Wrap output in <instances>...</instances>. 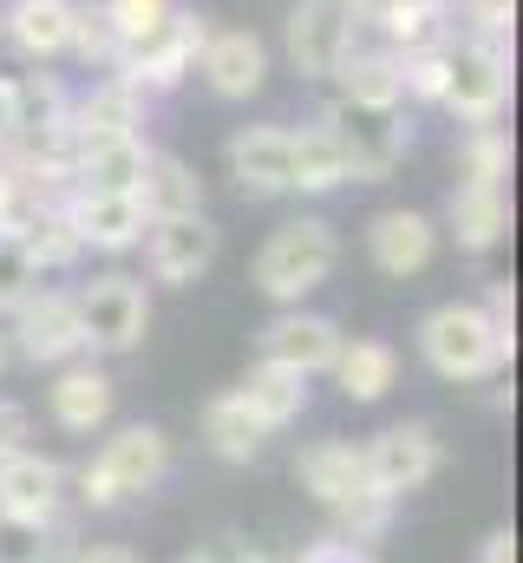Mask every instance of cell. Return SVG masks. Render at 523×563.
Returning <instances> with one entry per match:
<instances>
[{
	"instance_id": "obj_27",
	"label": "cell",
	"mask_w": 523,
	"mask_h": 563,
	"mask_svg": "<svg viewBox=\"0 0 523 563\" xmlns=\"http://www.w3.org/2000/svg\"><path fill=\"white\" fill-rule=\"evenodd\" d=\"M268 426L236 400V387H223L216 400H203V445L223 459V465H256L262 452H268Z\"/></svg>"
},
{
	"instance_id": "obj_18",
	"label": "cell",
	"mask_w": 523,
	"mask_h": 563,
	"mask_svg": "<svg viewBox=\"0 0 523 563\" xmlns=\"http://www.w3.org/2000/svg\"><path fill=\"white\" fill-rule=\"evenodd\" d=\"M197 79L210 86V99L249 106L268 86V40L249 33V26H210V40L197 53Z\"/></svg>"
},
{
	"instance_id": "obj_17",
	"label": "cell",
	"mask_w": 523,
	"mask_h": 563,
	"mask_svg": "<svg viewBox=\"0 0 523 563\" xmlns=\"http://www.w3.org/2000/svg\"><path fill=\"white\" fill-rule=\"evenodd\" d=\"M151 125V99L119 79V73H92L86 86H73V151L105 139H144Z\"/></svg>"
},
{
	"instance_id": "obj_34",
	"label": "cell",
	"mask_w": 523,
	"mask_h": 563,
	"mask_svg": "<svg viewBox=\"0 0 523 563\" xmlns=\"http://www.w3.org/2000/svg\"><path fill=\"white\" fill-rule=\"evenodd\" d=\"M445 46H452V40H445ZM445 46H412V53H399L405 112H412V106H432V112H438V92H445Z\"/></svg>"
},
{
	"instance_id": "obj_12",
	"label": "cell",
	"mask_w": 523,
	"mask_h": 563,
	"mask_svg": "<svg viewBox=\"0 0 523 563\" xmlns=\"http://www.w3.org/2000/svg\"><path fill=\"white\" fill-rule=\"evenodd\" d=\"M341 341H347L341 321L301 301V308H275V314L262 321L256 361H275V367H288V374H301V380H321V374L334 367Z\"/></svg>"
},
{
	"instance_id": "obj_22",
	"label": "cell",
	"mask_w": 523,
	"mask_h": 563,
	"mask_svg": "<svg viewBox=\"0 0 523 563\" xmlns=\"http://www.w3.org/2000/svg\"><path fill=\"white\" fill-rule=\"evenodd\" d=\"M294 478H301V492H308L321 511H341V505L367 498V465H360V445H354V439H341V432L308 439V445H301V459H294Z\"/></svg>"
},
{
	"instance_id": "obj_42",
	"label": "cell",
	"mask_w": 523,
	"mask_h": 563,
	"mask_svg": "<svg viewBox=\"0 0 523 563\" xmlns=\"http://www.w3.org/2000/svg\"><path fill=\"white\" fill-rule=\"evenodd\" d=\"M20 445H33V413H26L20 400H7V394H0V459H7V452H20Z\"/></svg>"
},
{
	"instance_id": "obj_44",
	"label": "cell",
	"mask_w": 523,
	"mask_h": 563,
	"mask_svg": "<svg viewBox=\"0 0 523 563\" xmlns=\"http://www.w3.org/2000/svg\"><path fill=\"white\" fill-rule=\"evenodd\" d=\"M478 563H518V531H511V525H498V531L478 544Z\"/></svg>"
},
{
	"instance_id": "obj_36",
	"label": "cell",
	"mask_w": 523,
	"mask_h": 563,
	"mask_svg": "<svg viewBox=\"0 0 523 563\" xmlns=\"http://www.w3.org/2000/svg\"><path fill=\"white\" fill-rule=\"evenodd\" d=\"M452 26H458L465 40H498V46H511V33H518V0H452Z\"/></svg>"
},
{
	"instance_id": "obj_21",
	"label": "cell",
	"mask_w": 523,
	"mask_h": 563,
	"mask_svg": "<svg viewBox=\"0 0 523 563\" xmlns=\"http://www.w3.org/2000/svg\"><path fill=\"white\" fill-rule=\"evenodd\" d=\"M73 13L79 0H0V46L26 66H53L73 46Z\"/></svg>"
},
{
	"instance_id": "obj_4",
	"label": "cell",
	"mask_w": 523,
	"mask_h": 563,
	"mask_svg": "<svg viewBox=\"0 0 523 563\" xmlns=\"http://www.w3.org/2000/svg\"><path fill=\"white\" fill-rule=\"evenodd\" d=\"M314 119L341 151L347 184H392L399 164L412 157V112H374V106H354V99L327 92Z\"/></svg>"
},
{
	"instance_id": "obj_48",
	"label": "cell",
	"mask_w": 523,
	"mask_h": 563,
	"mask_svg": "<svg viewBox=\"0 0 523 563\" xmlns=\"http://www.w3.org/2000/svg\"><path fill=\"white\" fill-rule=\"evenodd\" d=\"M7 367H13V347H7V328H0V380H7Z\"/></svg>"
},
{
	"instance_id": "obj_35",
	"label": "cell",
	"mask_w": 523,
	"mask_h": 563,
	"mask_svg": "<svg viewBox=\"0 0 523 563\" xmlns=\"http://www.w3.org/2000/svg\"><path fill=\"white\" fill-rule=\"evenodd\" d=\"M105 7V20H112V33H119V59H125L131 46H144L170 13H177V0H99Z\"/></svg>"
},
{
	"instance_id": "obj_25",
	"label": "cell",
	"mask_w": 523,
	"mask_h": 563,
	"mask_svg": "<svg viewBox=\"0 0 523 563\" xmlns=\"http://www.w3.org/2000/svg\"><path fill=\"white\" fill-rule=\"evenodd\" d=\"M236 400H243L268 432H288V426L308 420V407H314V380H301V374L275 367V361H256V367L236 380Z\"/></svg>"
},
{
	"instance_id": "obj_40",
	"label": "cell",
	"mask_w": 523,
	"mask_h": 563,
	"mask_svg": "<svg viewBox=\"0 0 523 563\" xmlns=\"http://www.w3.org/2000/svg\"><path fill=\"white\" fill-rule=\"evenodd\" d=\"M478 308L491 314V328H498L504 341H518V288H511V282H485V288H478Z\"/></svg>"
},
{
	"instance_id": "obj_2",
	"label": "cell",
	"mask_w": 523,
	"mask_h": 563,
	"mask_svg": "<svg viewBox=\"0 0 523 563\" xmlns=\"http://www.w3.org/2000/svg\"><path fill=\"white\" fill-rule=\"evenodd\" d=\"M412 341H419V361H425L438 380H452V387L498 380V374L511 367V354H518V341H504V334L491 328V314L478 308V295H471V301H438V308H425L419 328H412Z\"/></svg>"
},
{
	"instance_id": "obj_3",
	"label": "cell",
	"mask_w": 523,
	"mask_h": 563,
	"mask_svg": "<svg viewBox=\"0 0 523 563\" xmlns=\"http://www.w3.org/2000/svg\"><path fill=\"white\" fill-rule=\"evenodd\" d=\"M334 269H341V230L321 210L275 223L256 250V288L275 308H301L308 295H321L334 282Z\"/></svg>"
},
{
	"instance_id": "obj_6",
	"label": "cell",
	"mask_w": 523,
	"mask_h": 563,
	"mask_svg": "<svg viewBox=\"0 0 523 563\" xmlns=\"http://www.w3.org/2000/svg\"><path fill=\"white\" fill-rule=\"evenodd\" d=\"M438 112H445L452 125H498V119L511 112V46L452 33Z\"/></svg>"
},
{
	"instance_id": "obj_16",
	"label": "cell",
	"mask_w": 523,
	"mask_h": 563,
	"mask_svg": "<svg viewBox=\"0 0 523 563\" xmlns=\"http://www.w3.org/2000/svg\"><path fill=\"white\" fill-rule=\"evenodd\" d=\"M223 164L236 177V190L249 203H275V197H294V177H288V119H249L236 125L223 144Z\"/></svg>"
},
{
	"instance_id": "obj_43",
	"label": "cell",
	"mask_w": 523,
	"mask_h": 563,
	"mask_svg": "<svg viewBox=\"0 0 523 563\" xmlns=\"http://www.w3.org/2000/svg\"><path fill=\"white\" fill-rule=\"evenodd\" d=\"M13 139H20V79L0 73V157L13 151Z\"/></svg>"
},
{
	"instance_id": "obj_32",
	"label": "cell",
	"mask_w": 523,
	"mask_h": 563,
	"mask_svg": "<svg viewBox=\"0 0 523 563\" xmlns=\"http://www.w3.org/2000/svg\"><path fill=\"white\" fill-rule=\"evenodd\" d=\"M20 250L33 256V269H40L46 282H53V276H73V269L86 263V243H79V230H73V217H66V197H59V203H53V210H46V217L20 236Z\"/></svg>"
},
{
	"instance_id": "obj_47",
	"label": "cell",
	"mask_w": 523,
	"mask_h": 563,
	"mask_svg": "<svg viewBox=\"0 0 523 563\" xmlns=\"http://www.w3.org/2000/svg\"><path fill=\"white\" fill-rule=\"evenodd\" d=\"M177 563H223V558H216V544H197V551H183Z\"/></svg>"
},
{
	"instance_id": "obj_24",
	"label": "cell",
	"mask_w": 523,
	"mask_h": 563,
	"mask_svg": "<svg viewBox=\"0 0 523 563\" xmlns=\"http://www.w3.org/2000/svg\"><path fill=\"white\" fill-rule=\"evenodd\" d=\"M334 99H354V106H374V112H405V86H399V53H387L380 40H354V53L334 66Z\"/></svg>"
},
{
	"instance_id": "obj_45",
	"label": "cell",
	"mask_w": 523,
	"mask_h": 563,
	"mask_svg": "<svg viewBox=\"0 0 523 563\" xmlns=\"http://www.w3.org/2000/svg\"><path fill=\"white\" fill-rule=\"evenodd\" d=\"M216 558H223V563H281L275 551H262V544H243V538H223V544H216Z\"/></svg>"
},
{
	"instance_id": "obj_23",
	"label": "cell",
	"mask_w": 523,
	"mask_h": 563,
	"mask_svg": "<svg viewBox=\"0 0 523 563\" xmlns=\"http://www.w3.org/2000/svg\"><path fill=\"white\" fill-rule=\"evenodd\" d=\"M327 380L341 387L347 407H380L392 387H399V347L380 341V334H354V341H341Z\"/></svg>"
},
{
	"instance_id": "obj_9",
	"label": "cell",
	"mask_w": 523,
	"mask_h": 563,
	"mask_svg": "<svg viewBox=\"0 0 523 563\" xmlns=\"http://www.w3.org/2000/svg\"><path fill=\"white\" fill-rule=\"evenodd\" d=\"M203 40H210V20H203L197 7L177 0V13H170L144 46H131L125 59H119V79H131V86L157 106V99H170L177 86L197 79V53H203Z\"/></svg>"
},
{
	"instance_id": "obj_38",
	"label": "cell",
	"mask_w": 523,
	"mask_h": 563,
	"mask_svg": "<svg viewBox=\"0 0 523 563\" xmlns=\"http://www.w3.org/2000/svg\"><path fill=\"white\" fill-rule=\"evenodd\" d=\"M40 282H46V276L33 269V256H26L13 236H0V321H7V314H13L33 288H40Z\"/></svg>"
},
{
	"instance_id": "obj_15",
	"label": "cell",
	"mask_w": 523,
	"mask_h": 563,
	"mask_svg": "<svg viewBox=\"0 0 523 563\" xmlns=\"http://www.w3.org/2000/svg\"><path fill=\"white\" fill-rule=\"evenodd\" d=\"M73 511V485L66 465L40 445H20L0 459V518H26V525H53Z\"/></svg>"
},
{
	"instance_id": "obj_29",
	"label": "cell",
	"mask_w": 523,
	"mask_h": 563,
	"mask_svg": "<svg viewBox=\"0 0 523 563\" xmlns=\"http://www.w3.org/2000/svg\"><path fill=\"white\" fill-rule=\"evenodd\" d=\"M151 139H105V144H79L73 151V190H131L144 177Z\"/></svg>"
},
{
	"instance_id": "obj_1",
	"label": "cell",
	"mask_w": 523,
	"mask_h": 563,
	"mask_svg": "<svg viewBox=\"0 0 523 563\" xmlns=\"http://www.w3.org/2000/svg\"><path fill=\"white\" fill-rule=\"evenodd\" d=\"M177 472V452H170V432L151 420L131 426H105L99 452L66 465V485H73V511H119L137 505L151 492H164Z\"/></svg>"
},
{
	"instance_id": "obj_26",
	"label": "cell",
	"mask_w": 523,
	"mask_h": 563,
	"mask_svg": "<svg viewBox=\"0 0 523 563\" xmlns=\"http://www.w3.org/2000/svg\"><path fill=\"white\" fill-rule=\"evenodd\" d=\"M137 203H144L151 223H157V217H197V210H203V177H197V164L151 144L144 177H137Z\"/></svg>"
},
{
	"instance_id": "obj_46",
	"label": "cell",
	"mask_w": 523,
	"mask_h": 563,
	"mask_svg": "<svg viewBox=\"0 0 523 563\" xmlns=\"http://www.w3.org/2000/svg\"><path fill=\"white\" fill-rule=\"evenodd\" d=\"M399 7H425V0H354L360 26H367V20H380V13H399Z\"/></svg>"
},
{
	"instance_id": "obj_37",
	"label": "cell",
	"mask_w": 523,
	"mask_h": 563,
	"mask_svg": "<svg viewBox=\"0 0 523 563\" xmlns=\"http://www.w3.org/2000/svg\"><path fill=\"white\" fill-rule=\"evenodd\" d=\"M392 511H399L392 498H374V492H367V498H354V505L327 511V518H334L327 531H341V538H354V544H374V551H380V538L392 531Z\"/></svg>"
},
{
	"instance_id": "obj_5",
	"label": "cell",
	"mask_w": 523,
	"mask_h": 563,
	"mask_svg": "<svg viewBox=\"0 0 523 563\" xmlns=\"http://www.w3.org/2000/svg\"><path fill=\"white\" fill-rule=\"evenodd\" d=\"M73 308L92 361H125L151 334V282L131 269H99L92 282H73Z\"/></svg>"
},
{
	"instance_id": "obj_28",
	"label": "cell",
	"mask_w": 523,
	"mask_h": 563,
	"mask_svg": "<svg viewBox=\"0 0 523 563\" xmlns=\"http://www.w3.org/2000/svg\"><path fill=\"white\" fill-rule=\"evenodd\" d=\"M288 177H294V197H334V190H347V164H341L334 139L321 132V119L288 125Z\"/></svg>"
},
{
	"instance_id": "obj_7",
	"label": "cell",
	"mask_w": 523,
	"mask_h": 563,
	"mask_svg": "<svg viewBox=\"0 0 523 563\" xmlns=\"http://www.w3.org/2000/svg\"><path fill=\"white\" fill-rule=\"evenodd\" d=\"M360 465H367V492L399 505V498H412V492H425L438 478L445 439H438V426H425V420H392L374 439H360Z\"/></svg>"
},
{
	"instance_id": "obj_41",
	"label": "cell",
	"mask_w": 523,
	"mask_h": 563,
	"mask_svg": "<svg viewBox=\"0 0 523 563\" xmlns=\"http://www.w3.org/2000/svg\"><path fill=\"white\" fill-rule=\"evenodd\" d=\"M66 563H144V558H137V544H125V538H79L66 551Z\"/></svg>"
},
{
	"instance_id": "obj_33",
	"label": "cell",
	"mask_w": 523,
	"mask_h": 563,
	"mask_svg": "<svg viewBox=\"0 0 523 563\" xmlns=\"http://www.w3.org/2000/svg\"><path fill=\"white\" fill-rule=\"evenodd\" d=\"M66 59H79L86 73H119V33H112V20H105V7H99V0H79Z\"/></svg>"
},
{
	"instance_id": "obj_13",
	"label": "cell",
	"mask_w": 523,
	"mask_h": 563,
	"mask_svg": "<svg viewBox=\"0 0 523 563\" xmlns=\"http://www.w3.org/2000/svg\"><path fill=\"white\" fill-rule=\"evenodd\" d=\"M46 420L59 426V432H73V439H99L105 426L119 420V380H112V367L92 361V354L53 367V380H46Z\"/></svg>"
},
{
	"instance_id": "obj_39",
	"label": "cell",
	"mask_w": 523,
	"mask_h": 563,
	"mask_svg": "<svg viewBox=\"0 0 523 563\" xmlns=\"http://www.w3.org/2000/svg\"><path fill=\"white\" fill-rule=\"evenodd\" d=\"M288 563H380V551H374V544H354V538H341V531H321V538H308Z\"/></svg>"
},
{
	"instance_id": "obj_30",
	"label": "cell",
	"mask_w": 523,
	"mask_h": 563,
	"mask_svg": "<svg viewBox=\"0 0 523 563\" xmlns=\"http://www.w3.org/2000/svg\"><path fill=\"white\" fill-rule=\"evenodd\" d=\"M452 164H458V184H491V190H511V164H518V151H511L504 119H498V125H465V132H458V144H452Z\"/></svg>"
},
{
	"instance_id": "obj_31",
	"label": "cell",
	"mask_w": 523,
	"mask_h": 563,
	"mask_svg": "<svg viewBox=\"0 0 523 563\" xmlns=\"http://www.w3.org/2000/svg\"><path fill=\"white\" fill-rule=\"evenodd\" d=\"M79 544V518H53V525H26V518H0V563H66Z\"/></svg>"
},
{
	"instance_id": "obj_19",
	"label": "cell",
	"mask_w": 523,
	"mask_h": 563,
	"mask_svg": "<svg viewBox=\"0 0 523 563\" xmlns=\"http://www.w3.org/2000/svg\"><path fill=\"white\" fill-rule=\"evenodd\" d=\"M518 230V210H511V190H491V184H452L445 210H438V236L458 243L465 256H491L504 250Z\"/></svg>"
},
{
	"instance_id": "obj_11",
	"label": "cell",
	"mask_w": 523,
	"mask_h": 563,
	"mask_svg": "<svg viewBox=\"0 0 523 563\" xmlns=\"http://www.w3.org/2000/svg\"><path fill=\"white\" fill-rule=\"evenodd\" d=\"M144 276L164 282V288H197V282L216 269V256H223V230L210 223V210H197V217H157V223H144Z\"/></svg>"
},
{
	"instance_id": "obj_10",
	"label": "cell",
	"mask_w": 523,
	"mask_h": 563,
	"mask_svg": "<svg viewBox=\"0 0 523 563\" xmlns=\"http://www.w3.org/2000/svg\"><path fill=\"white\" fill-rule=\"evenodd\" d=\"M354 40H360L354 0H294L288 20H281V53L308 86H327L334 66L354 53Z\"/></svg>"
},
{
	"instance_id": "obj_8",
	"label": "cell",
	"mask_w": 523,
	"mask_h": 563,
	"mask_svg": "<svg viewBox=\"0 0 523 563\" xmlns=\"http://www.w3.org/2000/svg\"><path fill=\"white\" fill-rule=\"evenodd\" d=\"M7 347H13V361H26V367H66V361H86V334H79V308H73V288H59V282H40L7 321Z\"/></svg>"
},
{
	"instance_id": "obj_14",
	"label": "cell",
	"mask_w": 523,
	"mask_h": 563,
	"mask_svg": "<svg viewBox=\"0 0 523 563\" xmlns=\"http://www.w3.org/2000/svg\"><path fill=\"white\" fill-rule=\"evenodd\" d=\"M438 250H445V236H438V217H432V210L392 203V210H374V217H367V263L387 282L425 276V269L438 263Z\"/></svg>"
},
{
	"instance_id": "obj_20",
	"label": "cell",
	"mask_w": 523,
	"mask_h": 563,
	"mask_svg": "<svg viewBox=\"0 0 523 563\" xmlns=\"http://www.w3.org/2000/svg\"><path fill=\"white\" fill-rule=\"evenodd\" d=\"M66 217H73L86 256H131L151 223L131 190H66Z\"/></svg>"
}]
</instances>
